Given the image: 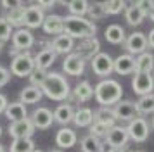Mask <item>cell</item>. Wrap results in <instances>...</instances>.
<instances>
[{
  "label": "cell",
  "mask_w": 154,
  "mask_h": 152,
  "mask_svg": "<svg viewBox=\"0 0 154 152\" xmlns=\"http://www.w3.org/2000/svg\"><path fill=\"white\" fill-rule=\"evenodd\" d=\"M43 97V92L42 88H38V87H24L21 90V93H19V102H23L24 105H28V104H36L40 102Z\"/></svg>",
  "instance_id": "4316f807"
},
{
  "label": "cell",
  "mask_w": 154,
  "mask_h": 152,
  "mask_svg": "<svg viewBox=\"0 0 154 152\" xmlns=\"http://www.w3.org/2000/svg\"><path fill=\"white\" fill-rule=\"evenodd\" d=\"M0 137H2V124H0Z\"/></svg>",
  "instance_id": "11a10c76"
},
{
  "label": "cell",
  "mask_w": 154,
  "mask_h": 152,
  "mask_svg": "<svg viewBox=\"0 0 154 152\" xmlns=\"http://www.w3.org/2000/svg\"><path fill=\"white\" fill-rule=\"evenodd\" d=\"M135 4H137V5H139L140 9L147 14V16H149V12H151V9H152L154 2H151V0H139V2H135Z\"/></svg>",
  "instance_id": "b9f144b4"
},
{
  "label": "cell",
  "mask_w": 154,
  "mask_h": 152,
  "mask_svg": "<svg viewBox=\"0 0 154 152\" xmlns=\"http://www.w3.org/2000/svg\"><path fill=\"white\" fill-rule=\"evenodd\" d=\"M135 66L137 71L135 73H152L154 69V55L151 52H144L135 57Z\"/></svg>",
  "instance_id": "1f68e13d"
},
{
  "label": "cell",
  "mask_w": 154,
  "mask_h": 152,
  "mask_svg": "<svg viewBox=\"0 0 154 152\" xmlns=\"http://www.w3.org/2000/svg\"><path fill=\"white\" fill-rule=\"evenodd\" d=\"M133 152H144V150H133Z\"/></svg>",
  "instance_id": "9f6ffc18"
},
{
  "label": "cell",
  "mask_w": 154,
  "mask_h": 152,
  "mask_svg": "<svg viewBox=\"0 0 154 152\" xmlns=\"http://www.w3.org/2000/svg\"><path fill=\"white\" fill-rule=\"evenodd\" d=\"M151 126L154 128V116H152V121H151Z\"/></svg>",
  "instance_id": "f5cc1de1"
},
{
  "label": "cell",
  "mask_w": 154,
  "mask_h": 152,
  "mask_svg": "<svg viewBox=\"0 0 154 152\" xmlns=\"http://www.w3.org/2000/svg\"><path fill=\"white\" fill-rule=\"evenodd\" d=\"M126 4H128V2H123V0H109V2H104L106 14H111V16H118V14L125 12L126 7H128Z\"/></svg>",
  "instance_id": "8d00e7d4"
},
{
  "label": "cell",
  "mask_w": 154,
  "mask_h": 152,
  "mask_svg": "<svg viewBox=\"0 0 154 152\" xmlns=\"http://www.w3.org/2000/svg\"><path fill=\"white\" fill-rule=\"evenodd\" d=\"M11 80V69L4 68V66H0V88L2 87H5Z\"/></svg>",
  "instance_id": "60d3db41"
},
{
  "label": "cell",
  "mask_w": 154,
  "mask_h": 152,
  "mask_svg": "<svg viewBox=\"0 0 154 152\" xmlns=\"http://www.w3.org/2000/svg\"><path fill=\"white\" fill-rule=\"evenodd\" d=\"M24 12H26V5L21 4V5L14 7V9H11L5 16V19L9 21V24L12 28H24Z\"/></svg>",
  "instance_id": "f546056e"
},
{
  "label": "cell",
  "mask_w": 154,
  "mask_h": 152,
  "mask_svg": "<svg viewBox=\"0 0 154 152\" xmlns=\"http://www.w3.org/2000/svg\"><path fill=\"white\" fill-rule=\"evenodd\" d=\"M49 152H61L59 149H52V150H49Z\"/></svg>",
  "instance_id": "f907efd6"
},
{
  "label": "cell",
  "mask_w": 154,
  "mask_h": 152,
  "mask_svg": "<svg viewBox=\"0 0 154 152\" xmlns=\"http://www.w3.org/2000/svg\"><path fill=\"white\" fill-rule=\"evenodd\" d=\"M2 48H4V43H0V52H2Z\"/></svg>",
  "instance_id": "db71d44e"
},
{
  "label": "cell",
  "mask_w": 154,
  "mask_h": 152,
  "mask_svg": "<svg viewBox=\"0 0 154 152\" xmlns=\"http://www.w3.org/2000/svg\"><path fill=\"white\" fill-rule=\"evenodd\" d=\"M35 57L31 55V52H21L16 57H12L11 61V74L17 76V78H24L35 71Z\"/></svg>",
  "instance_id": "5b68a950"
},
{
  "label": "cell",
  "mask_w": 154,
  "mask_h": 152,
  "mask_svg": "<svg viewBox=\"0 0 154 152\" xmlns=\"http://www.w3.org/2000/svg\"><path fill=\"white\" fill-rule=\"evenodd\" d=\"M88 4L90 2H87V0H71L68 2V12L69 16H76V17H83L87 11H88Z\"/></svg>",
  "instance_id": "e575fe53"
},
{
  "label": "cell",
  "mask_w": 154,
  "mask_h": 152,
  "mask_svg": "<svg viewBox=\"0 0 154 152\" xmlns=\"http://www.w3.org/2000/svg\"><path fill=\"white\" fill-rule=\"evenodd\" d=\"M35 124L33 121L26 117L23 121H16V123H11L9 124V135L12 137V140H21V138H31L33 133H35Z\"/></svg>",
  "instance_id": "7c38bea8"
},
{
  "label": "cell",
  "mask_w": 154,
  "mask_h": 152,
  "mask_svg": "<svg viewBox=\"0 0 154 152\" xmlns=\"http://www.w3.org/2000/svg\"><path fill=\"white\" fill-rule=\"evenodd\" d=\"M42 92L50 100H68L71 97L69 83L66 80V76L61 73H49L42 87Z\"/></svg>",
  "instance_id": "3957f363"
},
{
  "label": "cell",
  "mask_w": 154,
  "mask_h": 152,
  "mask_svg": "<svg viewBox=\"0 0 154 152\" xmlns=\"http://www.w3.org/2000/svg\"><path fill=\"white\" fill-rule=\"evenodd\" d=\"M137 66H135V57L130 54H119L114 59V73L119 76L135 74Z\"/></svg>",
  "instance_id": "9a60e30c"
},
{
  "label": "cell",
  "mask_w": 154,
  "mask_h": 152,
  "mask_svg": "<svg viewBox=\"0 0 154 152\" xmlns=\"http://www.w3.org/2000/svg\"><path fill=\"white\" fill-rule=\"evenodd\" d=\"M92 97H94V87L85 80V81H80L76 87H75V90L71 92L69 100L78 102V104H83V102H87V100H90Z\"/></svg>",
  "instance_id": "ffe728a7"
},
{
  "label": "cell",
  "mask_w": 154,
  "mask_h": 152,
  "mask_svg": "<svg viewBox=\"0 0 154 152\" xmlns=\"http://www.w3.org/2000/svg\"><path fill=\"white\" fill-rule=\"evenodd\" d=\"M43 21H45V12H43L36 4L26 5V12H24V28H28V29L42 28Z\"/></svg>",
  "instance_id": "4fadbf2b"
},
{
  "label": "cell",
  "mask_w": 154,
  "mask_h": 152,
  "mask_svg": "<svg viewBox=\"0 0 154 152\" xmlns=\"http://www.w3.org/2000/svg\"><path fill=\"white\" fill-rule=\"evenodd\" d=\"M80 147H82V152H106L104 140H99L92 135H87V137L82 138Z\"/></svg>",
  "instance_id": "4dcf8cb0"
},
{
  "label": "cell",
  "mask_w": 154,
  "mask_h": 152,
  "mask_svg": "<svg viewBox=\"0 0 154 152\" xmlns=\"http://www.w3.org/2000/svg\"><path fill=\"white\" fill-rule=\"evenodd\" d=\"M85 66H87V62L82 57H78L75 52L69 55H66V59L63 61L64 73L69 74V76H82L85 73Z\"/></svg>",
  "instance_id": "2e32d148"
},
{
  "label": "cell",
  "mask_w": 154,
  "mask_h": 152,
  "mask_svg": "<svg viewBox=\"0 0 154 152\" xmlns=\"http://www.w3.org/2000/svg\"><path fill=\"white\" fill-rule=\"evenodd\" d=\"M12 35H14V29H12V26L9 24V21L5 19V16L0 17V43L9 41L11 38H12Z\"/></svg>",
  "instance_id": "f35d334b"
},
{
  "label": "cell",
  "mask_w": 154,
  "mask_h": 152,
  "mask_svg": "<svg viewBox=\"0 0 154 152\" xmlns=\"http://www.w3.org/2000/svg\"><path fill=\"white\" fill-rule=\"evenodd\" d=\"M47 76H49V71L35 68V71L29 74V85H31V87H38V88H42L43 83H45V80H47Z\"/></svg>",
  "instance_id": "74e56055"
},
{
  "label": "cell",
  "mask_w": 154,
  "mask_h": 152,
  "mask_svg": "<svg viewBox=\"0 0 154 152\" xmlns=\"http://www.w3.org/2000/svg\"><path fill=\"white\" fill-rule=\"evenodd\" d=\"M5 117H7L11 123H16V121H23V119H26L28 117V109H26V105L23 102H11L7 105V109H5Z\"/></svg>",
  "instance_id": "7402d4cb"
},
{
  "label": "cell",
  "mask_w": 154,
  "mask_h": 152,
  "mask_svg": "<svg viewBox=\"0 0 154 152\" xmlns=\"http://www.w3.org/2000/svg\"><path fill=\"white\" fill-rule=\"evenodd\" d=\"M35 150V142L31 138H21V140H12L9 147V152H33Z\"/></svg>",
  "instance_id": "d590c367"
},
{
  "label": "cell",
  "mask_w": 154,
  "mask_h": 152,
  "mask_svg": "<svg viewBox=\"0 0 154 152\" xmlns=\"http://www.w3.org/2000/svg\"><path fill=\"white\" fill-rule=\"evenodd\" d=\"M78 142V135L73 128H61L56 133V144L59 149H71Z\"/></svg>",
  "instance_id": "44dd1931"
},
{
  "label": "cell",
  "mask_w": 154,
  "mask_h": 152,
  "mask_svg": "<svg viewBox=\"0 0 154 152\" xmlns=\"http://www.w3.org/2000/svg\"><path fill=\"white\" fill-rule=\"evenodd\" d=\"M12 47L9 50V55L11 57H16L21 52H29L31 47L35 45V35L31 33V29L28 28H19V29H14V35H12Z\"/></svg>",
  "instance_id": "277c9868"
},
{
  "label": "cell",
  "mask_w": 154,
  "mask_h": 152,
  "mask_svg": "<svg viewBox=\"0 0 154 152\" xmlns=\"http://www.w3.org/2000/svg\"><path fill=\"white\" fill-rule=\"evenodd\" d=\"M147 43H149L151 48H154V28L149 31V35H147Z\"/></svg>",
  "instance_id": "bcb514c9"
},
{
  "label": "cell",
  "mask_w": 154,
  "mask_h": 152,
  "mask_svg": "<svg viewBox=\"0 0 154 152\" xmlns=\"http://www.w3.org/2000/svg\"><path fill=\"white\" fill-rule=\"evenodd\" d=\"M149 17H151V21L154 23V4H152V9H151V12H149Z\"/></svg>",
  "instance_id": "c3c4849f"
},
{
  "label": "cell",
  "mask_w": 154,
  "mask_h": 152,
  "mask_svg": "<svg viewBox=\"0 0 154 152\" xmlns=\"http://www.w3.org/2000/svg\"><path fill=\"white\" fill-rule=\"evenodd\" d=\"M0 152H5V147H4L2 144H0Z\"/></svg>",
  "instance_id": "681fc988"
},
{
  "label": "cell",
  "mask_w": 154,
  "mask_h": 152,
  "mask_svg": "<svg viewBox=\"0 0 154 152\" xmlns=\"http://www.w3.org/2000/svg\"><path fill=\"white\" fill-rule=\"evenodd\" d=\"M135 107H137L139 116H142V117L146 116V114H154V93L139 97L135 100Z\"/></svg>",
  "instance_id": "d6a6232c"
},
{
  "label": "cell",
  "mask_w": 154,
  "mask_h": 152,
  "mask_svg": "<svg viewBox=\"0 0 154 152\" xmlns=\"http://www.w3.org/2000/svg\"><path fill=\"white\" fill-rule=\"evenodd\" d=\"M56 4L57 2H54V0H52V2H50V0H38V2H36V5L40 7L42 11H45V9H52Z\"/></svg>",
  "instance_id": "ee69618b"
},
{
  "label": "cell",
  "mask_w": 154,
  "mask_h": 152,
  "mask_svg": "<svg viewBox=\"0 0 154 152\" xmlns=\"http://www.w3.org/2000/svg\"><path fill=\"white\" fill-rule=\"evenodd\" d=\"M112 111H114V116H116L118 121H128V123H130L132 119L139 117L135 102H132V100H119V102L112 107Z\"/></svg>",
  "instance_id": "5bb4252c"
},
{
  "label": "cell",
  "mask_w": 154,
  "mask_h": 152,
  "mask_svg": "<svg viewBox=\"0 0 154 152\" xmlns=\"http://www.w3.org/2000/svg\"><path fill=\"white\" fill-rule=\"evenodd\" d=\"M125 50L126 54L130 55H140L144 54V52H147L146 48L149 47V43H147V36L144 33H140V31H133L130 36H126V41H125Z\"/></svg>",
  "instance_id": "9c48e42d"
},
{
  "label": "cell",
  "mask_w": 154,
  "mask_h": 152,
  "mask_svg": "<svg viewBox=\"0 0 154 152\" xmlns=\"http://www.w3.org/2000/svg\"><path fill=\"white\" fill-rule=\"evenodd\" d=\"M35 57V66L38 69H47L56 62V59H57V54L52 50V48H40L38 50V54H35L33 55Z\"/></svg>",
  "instance_id": "603a6c76"
},
{
  "label": "cell",
  "mask_w": 154,
  "mask_h": 152,
  "mask_svg": "<svg viewBox=\"0 0 154 152\" xmlns=\"http://www.w3.org/2000/svg\"><path fill=\"white\" fill-rule=\"evenodd\" d=\"M147 14L140 9L135 2H132L130 5L126 7V11H125V19L126 23L130 24V26H139L140 23L144 21V17H146Z\"/></svg>",
  "instance_id": "83f0119b"
},
{
  "label": "cell",
  "mask_w": 154,
  "mask_h": 152,
  "mask_svg": "<svg viewBox=\"0 0 154 152\" xmlns=\"http://www.w3.org/2000/svg\"><path fill=\"white\" fill-rule=\"evenodd\" d=\"M88 130H90V133H88V135L99 138V140H104L106 135H107V131H109V128H107V126H104V124L97 123V121H94V124H92Z\"/></svg>",
  "instance_id": "ab89813d"
},
{
  "label": "cell",
  "mask_w": 154,
  "mask_h": 152,
  "mask_svg": "<svg viewBox=\"0 0 154 152\" xmlns=\"http://www.w3.org/2000/svg\"><path fill=\"white\" fill-rule=\"evenodd\" d=\"M106 152H126V147H111V149H107Z\"/></svg>",
  "instance_id": "7dc6e473"
},
{
  "label": "cell",
  "mask_w": 154,
  "mask_h": 152,
  "mask_svg": "<svg viewBox=\"0 0 154 152\" xmlns=\"http://www.w3.org/2000/svg\"><path fill=\"white\" fill-rule=\"evenodd\" d=\"M92 71L100 78H107L114 71V59L106 52H99L94 59L90 61Z\"/></svg>",
  "instance_id": "ba28073f"
},
{
  "label": "cell",
  "mask_w": 154,
  "mask_h": 152,
  "mask_svg": "<svg viewBox=\"0 0 154 152\" xmlns=\"http://www.w3.org/2000/svg\"><path fill=\"white\" fill-rule=\"evenodd\" d=\"M64 33L71 36L73 40H87L97 35V26L88 17H76V16H66L64 17Z\"/></svg>",
  "instance_id": "7a4b0ae2"
},
{
  "label": "cell",
  "mask_w": 154,
  "mask_h": 152,
  "mask_svg": "<svg viewBox=\"0 0 154 152\" xmlns=\"http://www.w3.org/2000/svg\"><path fill=\"white\" fill-rule=\"evenodd\" d=\"M128 140H130V137H128L126 126L116 124V126L109 128V131H107V135L104 138V145H107L109 149L111 147H121L123 149V147H126Z\"/></svg>",
  "instance_id": "8fae6325"
},
{
  "label": "cell",
  "mask_w": 154,
  "mask_h": 152,
  "mask_svg": "<svg viewBox=\"0 0 154 152\" xmlns=\"http://www.w3.org/2000/svg\"><path fill=\"white\" fill-rule=\"evenodd\" d=\"M132 90L139 97L154 93V76L152 73H135L132 78Z\"/></svg>",
  "instance_id": "52a82bcc"
},
{
  "label": "cell",
  "mask_w": 154,
  "mask_h": 152,
  "mask_svg": "<svg viewBox=\"0 0 154 152\" xmlns=\"http://www.w3.org/2000/svg\"><path fill=\"white\" fill-rule=\"evenodd\" d=\"M33 152H43V150H42V149H35Z\"/></svg>",
  "instance_id": "816d5d0a"
},
{
  "label": "cell",
  "mask_w": 154,
  "mask_h": 152,
  "mask_svg": "<svg viewBox=\"0 0 154 152\" xmlns=\"http://www.w3.org/2000/svg\"><path fill=\"white\" fill-rule=\"evenodd\" d=\"M75 117V107L71 105L69 102L59 104L54 111V121H57L59 124H68L73 121Z\"/></svg>",
  "instance_id": "484cf974"
},
{
  "label": "cell",
  "mask_w": 154,
  "mask_h": 152,
  "mask_svg": "<svg viewBox=\"0 0 154 152\" xmlns=\"http://www.w3.org/2000/svg\"><path fill=\"white\" fill-rule=\"evenodd\" d=\"M0 4H2V7H4L5 11H11V9H14V7H17V5H21V4H24V2H21V0H16V2H9V0H2Z\"/></svg>",
  "instance_id": "7bdbcfd3"
},
{
  "label": "cell",
  "mask_w": 154,
  "mask_h": 152,
  "mask_svg": "<svg viewBox=\"0 0 154 152\" xmlns=\"http://www.w3.org/2000/svg\"><path fill=\"white\" fill-rule=\"evenodd\" d=\"M94 121L104 124L107 128H112V126H116V123H118L112 107H99L97 111H94Z\"/></svg>",
  "instance_id": "d4e9b609"
},
{
  "label": "cell",
  "mask_w": 154,
  "mask_h": 152,
  "mask_svg": "<svg viewBox=\"0 0 154 152\" xmlns=\"http://www.w3.org/2000/svg\"><path fill=\"white\" fill-rule=\"evenodd\" d=\"M87 16L88 19L94 23V21H100L104 19L106 16V7H104V2H90L88 4V11H87Z\"/></svg>",
  "instance_id": "836d02e7"
},
{
  "label": "cell",
  "mask_w": 154,
  "mask_h": 152,
  "mask_svg": "<svg viewBox=\"0 0 154 152\" xmlns=\"http://www.w3.org/2000/svg\"><path fill=\"white\" fill-rule=\"evenodd\" d=\"M78 57H82L85 62L87 61H92L95 55L100 52V43H99L97 36H94V38H87V40H80L75 50H73Z\"/></svg>",
  "instance_id": "30bf717a"
},
{
  "label": "cell",
  "mask_w": 154,
  "mask_h": 152,
  "mask_svg": "<svg viewBox=\"0 0 154 152\" xmlns=\"http://www.w3.org/2000/svg\"><path fill=\"white\" fill-rule=\"evenodd\" d=\"M42 29L47 35H52V36L63 35L64 33V17L63 16H57V14H49V16H45Z\"/></svg>",
  "instance_id": "d6986e66"
},
{
  "label": "cell",
  "mask_w": 154,
  "mask_h": 152,
  "mask_svg": "<svg viewBox=\"0 0 154 152\" xmlns=\"http://www.w3.org/2000/svg\"><path fill=\"white\" fill-rule=\"evenodd\" d=\"M126 131H128L130 140L137 142V144H142L149 138V123H147L146 117L139 116L126 124Z\"/></svg>",
  "instance_id": "8992f818"
},
{
  "label": "cell",
  "mask_w": 154,
  "mask_h": 152,
  "mask_svg": "<svg viewBox=\"0 0 154 152\" xmlns=\"http://www.w3.org/2000/svg\"><path fill=\"white\" fill-rule=\"evenodd\" d=\"M75 47H76L75 40H73L71 36H68L66 33L59 35V36H54V38L50 40V48H52L56 54H66V55H69V54H73Z\"/></svg>",
  "instance_id": "e0dca14e"
},
{
  "label": "cell",
  "mask_w": 154,
  "mask_h": 152,
  "mask_svg": "<svg viewBox=\"0 0 154 152\" xmlns=\"http://www.w3.org/2000/svg\"><path fill=\"white\" fill-rule=\"evenodd\" d=\"M73 123L76 124L78 128H90L94 124V111L88 109V107H82V109L75 111Z\"/></svg>",
  "instance_id": "f1b7e54d"
},
{
  "label": "cell",
  "mask_w": 154,
  "mask_h": 152,
  "mask_svg": "<svg viewBox=\"0 0 154 152\" xmlns=\"http://www.w3.org/2000/svg\"><path fill=\"white\" fill-rule=\"evenodd\" d=\"M29 119L33 121L35 128H38V130H47L54 123V112L50 109H47V107H38V109L33 111V114H31Z\"/></svg>",
  "instance_id": "ac0fdd59"
},
{
  "label": "cell",
  "mask_w": 154,
  "mask_h": 152,
  "mask_svg": "<svg viewBox=\"0 0 154 152\" xmlns=\"http://www.w3.org/2000/svg\"><path fill=\"white\" fill-rule=\"evenodd\" d=\"M104 38L112 45H125L126 41V35H125V28L119 24H111L106 28L104 31Z\"/></svg>",
  "instance_id": "cb8c5ba5"
},
{
  "label": "cell",
  "mask_w": 154,
  "mask_h": 152,
  "mask_svg": "<svg viewBox=\"0 0 154 152\" xmlns=\"http://www.w3.org/2000/svg\"><path fill=\"white\" fill-rule=\"evenodd\" d=\"M7 105H9L7 97L4 95V93H0V114H4V112H5V109H7Z\"/></svg>",
  "instance_id": "f6af8a7d"
},
{
  "label": "cell",
  "mask_w": 154,
  "mask_h": 152,
  "mask_svg": "<svg viewBox=\"0 0 154 152\" xmlns=\"http://www.w3.org/2000/svg\"><path fill=\"white\" fill-rule=\"evenodd\" d=\"M121 95H123V87L116 80L109 78L99 81L94 88V97L100 104V107H114L121 100Z\"/></svg>",
  "instance_id": "6da1fadb"
}]
</instances>
